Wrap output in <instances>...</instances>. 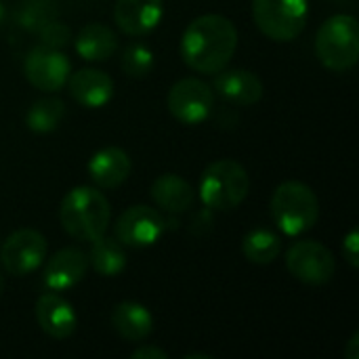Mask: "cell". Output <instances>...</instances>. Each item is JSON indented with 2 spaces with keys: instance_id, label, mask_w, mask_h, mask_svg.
I'll return each instance as SVG.
<instances>
[{
  "instance_id": "obj_1",
  "label": "cell",
  "mask_w": 359,
  "mask_h": 359,
  "mask_svg": "<svg viewBox=\"0 0 359 359\" xmlns=\"http://www.w3.org/2000/svg\"><path fill=\"white\" fill-rule=\"evenodd\" d=\"M238 48V29L223 15L196 17L181 38V57L198 74H217L229 65Z\"/></svg>"
},
{
  "instance_id": "obj_2",
  "label": "cell",
  "mask_w": 359,
  "mask_h": 359,
  "mask_svg": "<svg viewBox=\"0 0 359 359\" xmlns=\"http://www.w3.org/2000/svg\"><path fill=\"white\" fill-rule=\"evenodd\" d=\"M111 219L107 198L95 187H74L59 206V221L67 236L78 242H95L105 236Z\"/></svg>"
},
{
  "instance_id": "obj_3",
  "label": "cell",
  "mask_w": 359,
  "mask_h": 359,
  "mask_svg": "<svg viewBox=\"0 0 359 359\" xmlns=\"http://www.w3.org/2000/svg\"><path fill=\"white\" fill-rule=\"evenodd\" d=\"M271 217L286 236H301L316 227L320 202L313 189L301 181H284L271 196Z\"/></svg>"
},
{
  "instance_id": "obj_4",
  "label": "cell",
  "mask_w": 359,
  "mask_h": 359,
  "mask_svg": "<svg viewBox=\"0 0 359 359\" xmlns=\"http://www.w3.org/2000/svg\"><path fill=\"white\" fill-rule=\"evenodd\" d=\"M316 55L332 72H349L359 59V25L353 15L326 19L316 34Z\"/></svg>"
},
{
  "instance_id": "obj_5",
  "label": "cell",
  "mask_w": 359,
  "mask_h": 359,
  "mask_svg": "<svg viewBox=\"0 0 359 359\" xmlns=\"http://www.w3.org/2000/svg\"><path fill=\"white\" fill-rule=\"evenodd\" d=\"M250 191V177L236 160L212 162L200 181V198L210 210H233Z\"/></svg>"
},
{
  "instance_id": "obj_6",
  "label": "cell",
  "mask_w": 359,
  "mask_h": 359,
  "mask_svg": "<svg viewBox=\"0 0 359 359\" xmlns=\"http://www.w3.org/2000/svg\"><path fill=\"white\" fill-rule=\"evenodd\" d=\"M307 17L309 0H252V19L259 32L276 42L299 38Z\"/></svg>"
},
{
  "instance_id": "obj_7",
  "label": "cell",
  "mask_w": 359,
  "mask_h": 359,
  "mask_svg": "<svg viewBox=\"0 0 359 359\" xmlns=\"http://www.w3.org/2000/svg\"><path fill=\"white\" fill-rule=\"evenodd\" d=\"M286 269L303 284L322 286L334 278V255L316 240H301L286 252Z\"/></svg>"
},
{
  "instance_id": "obj_8",
  "label": "cell",
  "mask_w": 359,
  "mask_h": 359,
  "mask_svg": "<svg viewBox=\"0 0 359 359\" xmlns=\"http://www.w3.org/2000/svg\"><path fill=\"white\" fill-rule=\"evenodd\" d=\"M215 107L212 88L198 78H183L168 93V111L175 120L187 126L202 124Z\"/></svg>"
},
{
  "instance_id": "obj_9",
  "label": "cell",
  "mask_w": 359,
  "mask_h": 359,
  "mask_svg": "<svg viewBox=\"0 0 359 359\" xmlns=\"http://www.w3.org/2000/svg\"><path fill=\"white\" fill-rule=\"evenodd\" d=\"M46 259V238L36 229H17L0 248V261L6 273L23 278L34 273Z\"/></svg>"
},
{
  "instance_id": "obj_10",
  "label": "cell",
  "mask_w": 359,
  "mask_h": 359,
  "mask_svg": "<svg viewBox=\"0 0 359 359\" xmlns=\"http://www.w3.org/2000/svg\"><path fill=\"white\" fill-rule=\"evenodd\" d=\"M166 231V219L151 206H130L116 221L114 233L122 246L147 248L154 246Z\"/></svg>"
},
{
  "instance_id": "obj_11",
  "label": "cell",
  "mask_w": 359,
  "mask_h": 359,
  "mask_svg": "<svg viewBox=\"0 0 359 359\" xmlns=\"http://www.w3.org/2000/svg\"><path fill=\"white\" fill-rule=\"evenodd\" d=\"M23 74L34 88L44 93H57L67 84L72 65L61 50L36 46L27 53L23 61Z\"/></svg>"
},
{
  "instance_id": "obj_12",
  "label": "cell",
  "mask_w": 359,
  "mask_h": 359,
  "mask_svg": "<svg viewBox=\"0 0 359 359\" xmlns=\"http://www.w3.org/2000/svg\"><path fill=\"white\" fill-rule=\"evenodd\" d=\"M86 269H88V257L80 248H61L48 259L42 271V280L48 290L63 292L74 288L78 282H82Z\"/></svg>"
},
{
  "instance_id": "obj_13",
  "label": "cell",
  "mask_w": 359,
  "mask_h": 359,
  "mask_svg": "<svg viewBox=\"0 0 359 359\" xmlns=\"http://www.w3.org/2000/svg\"><path fill=\"white\" fill-rule=\"evenodd\" d=\"M36 322L44 334H48L50 339L63 341L76 332L78 318H76L74 307L63 297L50 290L38 297L36 301Z\"/></svg>"
},
{
  "instance_id": "obj_14",
  "label": "cell",
  "mask_w": 359,
  "mask_h": 359,
  "mask_svg": "<svg viewBox=\"0 0 359 359\" xmlns=\"http://www.w3.org/2000/svg\"><path fill=\"white\" fill-rule=\"evenodd\" d=\"M164 15L162 0H118L114 6V21L128 36H143L158 27Z\"/></svg>"
},
{
  "instance_id": "obj_15",
  "label": "cell",
  "mask_w": 359,
  "mask_h": 359,
  "mask_svg": "<svg viewBox=\"0 0 359 359\" xmlns=\"http://www.w3.org/2000/svg\"><path fill=\"white\" fill-rule=\"evenodd\" d=\"M67 84H69L72 99L82 107L99 109L107 105L114 97V80L101 69H93V67L78 69L76 74H69Z\"/></svg>"
},
{
  "instance_id": "obj_16",
  "label": "cell",
  "mask_w": 359,
  "mask_h": 359,
  "mask_svg": "<svg viewBox=\"0 0 359 359\" xmlns=\"http://www.w3.org/2000/svg\"><path fill=\"white\" fill-rule=\"evenodd\" d=\"M215 90L233 105H255L263 97V82L250 69H221L215 74Z\"/></svg>"
},
{
  "instance_id": "obj_17",
  "label": "cell",
  "mask_w": 359,
  "mask_h": 359,
  "mask_svg": "<svg viewBox=\"0 0 359 359\" xmlns=\"http://www.w3.org/2000/svg\"><path fill=\"white\" fill-rule=\"evenodd\" d=\"M130 158L120 147H103L88 162V177L101 189L120 187L130 175Z\"/></svg>"
},
{
  "instance_id": "obj_18",
  "label": "cell",
  "mask_w": 359,
  "mask_h": 359,
  "mask_svg": "<svg viewBox=\"0 0 359 359\" xmlns=\"http://www.w3.org/2000/svg\"><path fill=\"white\" fill-rule=\"evenodd\" d=\"M151 200L166 212L181 215L187 212L196 202V191L191 183L183 177L166 172L151 183Z\"/></svg>"
},
{
  "instance_id": "obj_19",
  "label": "cell",
  "mask_w": 359,
  "mask_h": 359,
  "mask_svg": "<svg viewBox=\"0 0 359 359\" xmlns=\"http://www.w3.org/2000/svg\"><path fill=\"white\" fill-rule=\"evenodd\" d=\"M111 328L130 343H141L145 341L151 330H154V318L147 311V307H143L141 303H133V301H124L118 303L109 316Z\"/></svg>"
},
{
  "instance_id": "obj_20",
  "label": "cell",
  "mask_w": 359,
  "mask_h": 359,
  "mask_svg": "<svg viewBox=\"0 0 359 359\" xmlns=\"http://www.w3.org/2000/svg\"><path fill=\"white\" fill-rule=\"evenodd\" d=\"M118 48V36L103 23H88L76 36V53L84 61H107Z\"/></svg>"
},
{
  "instance_id": "obj_21",
  "label": "cell",
  "mask_w": 359,
  "mask_h": 359,
  "mask_svg": "<svg viewBox=\"0 0 359 359\" xmlns=\"http://www.w3.org/2000/svg\"><path fill=\"white\" fill-rule=\"evenodd\" d=\"M90 244L93 246H90V252L86 257L99 276L116 278L126 269V252L118 240H109V238L101 236L99 240H95Z\"/></svg>"
},
{
  "instance_id": "obj_22",
  "label": "cell",
  "mask_w": 359,
  "mask_h": 359,
  "mask_svg": "<svg viewBox=\"0 0 359 359\" xmlns=\"http://www.w3.org/2000/svg\"><path fill=\"white\" fill-rule=\"evenodd\" d=\"M244 257L255 265H269L282 252V240L271 229H252L242 242Z\"/></svg>"
},
{
  "instance_id": "obj_23",
  "label": "cell",
  "mask_w": 359,
  "mask_h": 359,
  "mask_svg": "<svg viewBox=\"0 0 359 359\" xmlns=\"http://www.w3.org/2000/svg\"><path fill=\"white\" fill-rule=\"evenodd\" d=\"M65 116V103L59 97H42L32 103L25 114V124L34 133H53Z\"/></svg>"
},
{
  "instance_id": "obj_24",
  "label": "cell",
  "mask_w": 359,
  "mask_h": 359,
  "mask_svg": "<svg viewBox=\"0 0 359 359\" xmlns=\"http://www.w3.org/2000/svg\"><path fill=\"white\" fill-rule=\"evenodd\" d=\"M122 69L126 76L130 78H145L151 67H154V53L147 44L143 42H133L124 48L122 53V61H120Z\"/></svg>"
},
{
  "instance_id": "obj_25",
  "label": "cell",
  "mask_w": 359,
  "mask_h": 359,
  "mask_svg": "<svg viewBox=\"0 0 359 359\" xmlns=\"http://www.w3.org/2000/svg\"><path fill=\"white\" fill-rule=\"evenodd\" d=\"M50 21V8L40 0H32L19 11V25L32 32H40Z\"/></svg>"
},
{
  "instance_id": "obj_26",
  "label": "cell",
  "mask_w": 359,
  "mask_h": 359,
  "mask_svg": "<svg viewBox=\"0 0 359 359\" xmlns=\"http://www.w3.org/2000/svg\"><path fill=\"white\" fill-rule=\"evenodd\" d=\"M40 38H42V46H48V48H57L61 50L63 46L69 44L72 40V32L65 23H59V21H48L42 29H40Z\"/></svg>"
},
{
  "instance_id": "obj_27",
  "label": "cell",
  "mask_w": 359,
  "mask_h": 359,
  "mask_svg": "<svg viewBox=\"0 0 359 359\" xmlns=\"http://www.w3.org/2000/svg\"><path fill=\"white\" fill-rule=\"evenodd\" d=\"M343 257H345V261L353 267V269H358L359 267V233L358 229H351L347 236H345V240H343Z\"/></svg>"
},
{
  "instance_id": "obj_28",
  "label": "cell",
  "mask_w": 359,
  "mask_h": 359,
  "mask_svg": "<svg viewBox=\"0 0 359 359\" xmlns=\"http://www.w3.org/2000/svg\"><path fill=\"white\" fill-rule=\"evenodd\" d=\"M130 358L133 359H168V353H166L164 349L156 347V345H143V347L135 349Z\"/></svg>"
},
{
  "instance_id": "obj_29",
  "label": "cell",
  "mask_w": 359,
  "mask_h": 359,
  "mask_svg": "<svg viewBox=\"0 0 359 359\" xmlns=\"http://www.w3.org/2000/svg\"><path fill=\"white\" fill-rule=\"evenodd\" d=\"M345 358L359 359V332H353V337L349 339L347 349H345Z\"/></svg>"
},
{
  "instance_id": "obj_30",
  "label": "cell",
  "mask_w": 359,
  "mask_h": 359,
  "mask_svg": "<svg viewBox=\"0 0 359 359\" xmlns=\"http://www.w3.org/2000/svg\"><path fill=\"white\" fill-rule=\"evenodd\" d=\"M2 19H4V4L0 2V23H2Z\"/></svg>"
},
{
  "instance_id": "obj_31",
  "label": "cell",
  "mask_w": 359,
  "mask_h": 359,
  "mask_svg": "<svg viewBox=\"0 0 359 359\" xmlns=\"http://www.w3.org/2000/svg\"><path fill=\"white\" fill-rule=\"evenodd\" d=\"M2 290H4V278H2V273H0V294H2Z\"/></svg>"
}]
</instances>
